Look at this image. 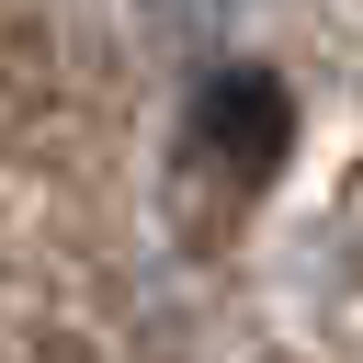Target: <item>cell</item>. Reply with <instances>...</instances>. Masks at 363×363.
Listing matches in <instances>:
<instances>
[{"label": "cell", "mask_w": 363, "mask_h": 363, "mask_svg": "<svg viewBox=\"0 0 363 363\" xmlns=\"http://www.w3.org/2000/svg\"><path fill=\"white\" fill-rule=\"evenodd\" d=\"M284 147H295V102H284V79L272 68H216L204 91H193V136H182V170L193 159H216V193L250 216V193L284 170Z\"/></svg>", "instance_id": "1"}]
</instances>
